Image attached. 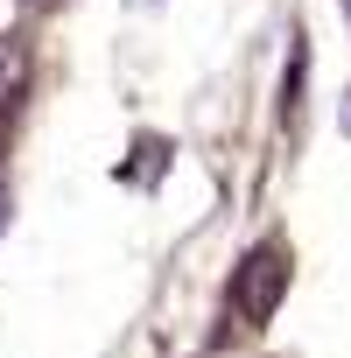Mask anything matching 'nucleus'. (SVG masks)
I'll return each mask as SVG.
<instances>
[{"label": "nucleus", "mask_w": 351, "mask_h": 358, "mask_svg": "<svg viewBox=\"0 0 351 358\" xmlns=\"http://www.w3.org/2000/svg\"><path fill=\"white\" fill-rule=\"evenodd\" d=\"M288 274H295V260H288V246H281V239L246 246V260L232 267V288H225L232 316H239L246 330H267V323H274V309H281V295H288Z\"/></svg>", "instance_id": "nucleus-1"}, {"label": "nucleus", "mask_w": 351, "mask_h": 358, "mask_svg": "<svg viewBox=\"0 0 351 358\" xmlns=\"http://www.w3.org/2000/svg\"><path fill=\"white\" fill-rule=\"evenodd\" d=\"M22 8H50V0H22Z\"/></svg>", "instance_id": "nucleus-2"}, {"label": "nucleus", "mask_w": 351, "mask_h": 358, "mask_svg": "<svg viewBox=\"0 0 351 358\" xmlns=\"http://www.w3.org/2000/svg\"><path fill=\"white\" fill-rule=\"evenodd\" d=\"M337 8H344V22H351V0H337Z\"/></svg>", "instance_id": "nucleus-3"}]
</instances>
